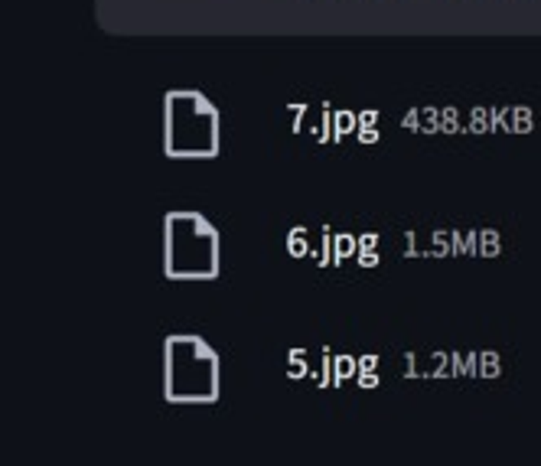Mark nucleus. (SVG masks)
Listing matches in <instances>:
<instances>
[{
    "mask_svg": "<svg viewBox=\"0 0 541 466\" xmlns=\"http://www.w3.org/2000/svg\"><path fill=\"white\" fill-rule=\"evenodd\" d=\"M457 124V111H453V108H447L444 111V127H453Z\"/></svg>",
    "mask_w": 541,
    "mask_h": 466,
    "instance_id": "nucleus-5",
    "label": "nucleus"
},
{
    "mask_svg": "<svg viewBox=\"0 0 541 466\" xmlns=\"http://www.w3.org/2000/svg\"><path fill=\"white\" fill-rule=\"evenodd\" d=\"M405 124H408V127H417V124H431V127H434L437 124V115L431 111V108H414V111L405 117Z\"/></svg>",
    "mask_w": 541,
    "mask_h": 466,
    "instance_id": "nucleus-3",
    "label": "nucleus"
},
{
    "mask_svg": "<svg viewBox=\"0 0 541 466\" xmlns=\"http://www.w3.org/2000/svg\"><path fill=\"white\" fill-rule=\"evenodd\" d=\"M219 115L205 95L189 89L167 95V150L209 157L219 143Z\"/></svg>",
    "mask_w": 541,
    "mask_h": 466,
    "instance_id": "nucleus-1",
    "label": "nucleus"
},
{
    "mask_svg": "<svg viewBox=\"0 0 541 466\" xmlns=\"http://www.w3.org/2000/svg\"><path fill=\"white\" fill-rule=\"evenodd\" d=\"M352 124H355V117L349 115V111H339V115H336V134H346V131H352Z\"/></svg>",
    "mask_w": 541,
    "mask_h": 466,
    "instance_id": "nucleus-4",
    "label": "nucleus"
},
{
    "mask_svg": "<svg viewBox=\"0 0 541 466\" xmlns=\"http://www.w3.org/2000/svg\"><path fill=\"white\" fill-rule=\"evenodd\" d=\"M215 232L203 215L177 212L167 215V271L177 278H205L215 274Z\"/></svg>",
    "mask_w": 541,
    "mask_h": 466,
    "instance_id": "nucleus-2",
    "label": "nucleus"
},
{
    "mask_svg": "<svg viewBox=\"0 0 541 466\" xmlns=\"http://www.w3.org/2000/svg\"><path fill=\"white\" fill-rule=\"evenodd\" d=\"M359 121H362V127H365V131H369V127L375 124V111H365V115L359 117Z\"/></svg>",
    "mask_w": 541,
    "mask_h": 466,
    "instance_id": "nucleus-6",
    "label": "nucleus"
}]
</instances>
